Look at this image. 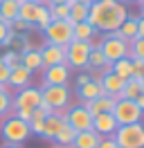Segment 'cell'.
Listing matches in <instances>:
<instances>
[{
    "mask_svg": "<svg viewBox=\"0 0 144 148\" xmlns=\"http://www.w3.org/2000/svg\"><path fill=\"white\" fill-rule=\"evenodd\" d=\"M43 81L45 85H68L70 81V67L65 63L52 65V67H43Z\"/></svg>",
    "mask_w": 144,
    "mask_h": 148,
    "instance_id": "8fae6325",
    "label": "cell"
},
{
    "mask_svg": "<svg viewBox=\"0 0 144 148\" xmlns=\"http://www.w3.org/2000/svg\"><path fill=\"white\" fill-rule=\"evenodd\" d=\"M0 135L5 139V144H23L29 139V123L20 121L14 114H7L2 119V126H0Z\"/></svg>",
    "mask_w": 144,
    "mask_h": 148,
    "instance_id": "3957f363",
    "label": "cell"
},
{
    "mask_svg": "<svg viewBox=\"0 0 144 148\" xmlns=\"http://www.w3.org/2000/svg\"><path fill=\"white\" fill-rule=\"evenodd\" d=\"M7 81H9V67L0 61V85H7Z\"/></svg>",
    "mask_w": 144,
    "mask_h": 148,
    "instance_id": "ab89813d",
    "label": "cell"
},
{
    "mask_svg": "<svg viewBox=\"0 0 144 148\" xmlns=\"http://www.w3.org/2000/svg\"><path fill=\"white\" fill-rule=\"evenodd\" d=\"M99 83H101V90H104V94H108V97H113V99H119V94H122V90H124V79H119L117 74H104V76H99Z\"/></svg>",
    "mask_w": 144,
    "mask_h": 148,
    "instance_id": "4fadbf2b",
    "label": "cell"
},
{
    "mask_svg": "<svg viewBox=\"0 0 144 148\" xmlns=\"http://www.w3.org/2000/svg\"><path fill=\"white\" fill-rule=\"evenodd\" d=\"M14 117H18V119L25 121V123H29V119H32V110H27V108H16V110H14Z\"/></svg>",
    "mask_w": 144,
    "mask_h": 148,
    "instance_id": "8d00e7d4",
    "label": "cell"
},
{
    "mask_svg": "<svg viewBox=\"0 0 144 148\" xmlns=\"http://www.w3.org/2000/svg\"><path fill=\"white\" fill-rule=\"evenodd\" d=\"M65 121L70 123L72 128L81 132V130H92V114L88 112V108L83 103H77L65 110Z\"/></svg>",
    "mask_w": 144,
    "mask_h": 148,
    "instance_id": "9c48e42d",
    "label": "cell"
},
{
    "mask_svg": "<svg viewBox=\"0 0 144 148\" xmlns=\"http://www.w3.org/2000/svg\"><path fill=\"white\" fill-rule=\"evenodd\" d=\"M117 128H119V126H117L115 117H113L110 112L92 117V130H95L97 135H101V137H108V135H113Z\"/></svg>",
    "mask_w": 144,
    "mask_h": 148,
    "instance_id": "5bb4252c",
    "label": "cell"
},
{
    "mask_svg": "<svg viewBox=\"0 0 144 148\" xmlns=\"http://www.w3.org/2000/svg\"><path fill=\"white\" fill-rule=\"evenodd\" d=\"M142 85H144V79H142Z\"/></svg>",
    "mask_w": 144,
    "mask_h": 148,
    "instance_id": "f907efd6",
    "label": "cell"
},
{
    "mask_svg": "<svg viewBox=\"0 0 144 148\" xmlns=\"http://www.w3.org/2000/svg\"><path fill=\"white\" fill-rule=\"evenodd\" d=\"M117 36L124 38L126 43H128V40H133V38H137V18H135V16H128V18L119 25Z\"/></svg>",
    "mask_w": 144,
    "mask_h": 148,
    "instance_id": "4316f807",
    "label": "cell"
},
{
    "mask_svg": "<svg viewBox=\"0 0 144 148\" xmlns=\"http://www.w3.org/2000/svg\"><path fill=\"white\" fill-rule=\"evenodd\" d=\"M113 74H117V76H119V79H124V81L133 79V61H131L128 56L115 61V63H113Z\"/></svg>",
    "mask_w": 144,
    "mask_h": 148,
    "instance_id": "83f0119b",
    "label": "cell"
},
{
    "mask_svg": "<svg viewBox=\"0 0 144 148\" xmlns=\"http://www.w3.org/2000/svg\"><path fill=\"white\" fill-rule=\"evenodd\" d=\"M74 137H77V130L72 128L68 121H65V126H63V128L56 132V137L52 139V144H54L56 148H72V141H74Z\"/></svg>",
    "mask_w": 144,
    "mask_h": 148,
    "instance_id": "603a6c76",
    "label": "cell"
},
{
    "mask_svg": "<svg viewBox=\"0 0 144 148\" xmlns=\"http://www.w3.org/2000/svg\"><path fill=\"white\" fill-rule=\"evenodd\" d=\"M90 79H92L90 74H79V76H77V88H79V85H83V83H88Z\"/></svg>",
    "mask_w": 144,
    "mask_h": 148,
    "instance_id": "b9f144b4",
    "label": "cell"
},
{
    "mask_svg": "<svg viewBox=\"0 0 144 148\" xmlns=\"http://www.w3.org/2000/svg\"><path fill=\"white\" fill-rule=\"evenodd\" d=\"M41 56H43V67L61 65V63H65V47H59V45H50V43H45V47L41 49Z\"/></svg>",
    "mask_w": 144,
    "mask_h": 148,
    "instance_id": "9a60e30c",
    "label": "cell"
},
{
    "mask_svg": "<svg viewBox=\"0 0 144 148\" xmlns=\"http://www.w3.org/2000/svg\"><path fill=\"white\" fill-rule=\"evenodd\" d=\"M43 5H38V2H20V9H18V18L25 20L29 27H34L36 25V18H38V11H41Z\"/></svg>",
    "mask_w": 144,
    "mask_h": 148,
    "instance_id": "7402d4cb",
    "label": "cell"
},
{
    "mask_svg": "<svg viewBox=\"0 0 144 148\" xmlns=\"http://www.w3.org/2000/svg\"><path fill=\"white\" fill-rule=\"evenodd\" d=\"M41 97H43L45 106L52 108V112H65L70 106V88L68 85H43Z\"/></svg>",
    "mask_w": 144,
    "mask_h": 148,
    "instance_id": "277c9868",
    "label": "cell"
},
{
    "mask_svg": "<svg viewBox=\"0 0 144 148\" xmlns=\"http://www.w3.org/2000/svg\"><path fill=\"white\" fill-rule=\"evenodd\" d=\"M137 5H140V14H142V16H144V0H140Z\"/></svg>",
    "mask_w": 144,
    "mask_h": 148,
    "instance_id": "7dc6e473",
    "label": "cell"
},
{
    "mask_svg": "<svg viewBox=\"0 0 144 148\" xmlns=\"http://www.w3.org/2000/svg\"><path fill=\"white\" fill-rule=\"evenodd\" d=\"M97 29L90 25L88 20H83V23H77L74 27H72V36H74V40H83V43H92L95 38H97Z\"/></svg>",
    "mask_w": 144,
    "mask_h": 148,
    "instance_id": "ffe728a7",
    "label": "cell"
},
{
    "mask_svg": "<svg viewBox=\"0 0 144 148\" xmlns=\"http://www.w3.org/2000/svg\"><path fill=\"white\" fill-rule=\"evenodd\" d=\"M99 139H101V135H97L95 130H81L72 141V148H97Z\"/></svg>",
    "mask_w": 144,
    "mask_h": 148,
    "instance_id": "44dd1931",
    "label": "cell"
},
{
    "mask_svg": "<svg viewBox=\"0 0 144 148\" xmlns=\"http://www.w3.org/2000/svg\"><path fill=\"white\" fill-rule=\"evenodd\" d=\"M65 126V112H52V114H47L43 121V132H41V137L47 139V141H52L56 137V132Z\"/></svg>",
    "mask_w": 144,
    "mask_h": 148,
    "instance_id": "7c38bea8",
    "label": "cell"
},
{
    "mask_svg": "<svg viewBox=\"0 0 144 148\" xmlns=\"http://www.w3.org/2000/svg\"><path fill=\"white\" fill-rule=\"evenodd\" d=\"M43 103V97H41V88H32L27 85L23 90H18V94L11 99V108H27V110H36L38 106Z\"/></svg>",
    "mask_w": 144,
    "mask_h": 148,
    "instance_id": "30bf717a",
    "label": "cell"
},
{
    "mask_svg": "<svg viewBox=\"0 0 144 148\" xmlns=\"http://www.w3.org/2000/svg\"><path fill=\"white\" fill-rule=\"evenodd\" d=\"M9 29L14 32V34H25L27 29H32L29 25H27L25 20H20V18H14L11 23H9Z\"/></svg>",
    "mask_w": 144,
    "mask_h": 148,
    "instance_id": "d590c367",
    "label": "cell"
},
{
    "mask_svg": "<svg viewBox=\"0 0 144 148\" xmlns=\"http://www.w3.org/2000/svg\"><path fill=\"white\" fill-rule=\"evenodd\" d=\"M137 38H144V16L137 18Z\"/></svg>",
    "mask_w": 144,
    "mask_h": 148,
    "instance_id": "60d3db41",
    "label": "cell"
},
{
    "mask_svg": "<svg viewBox=\"0 0 144 148\" xmlns=\"http://www.w3.org/2000/svg\"><path fill=\"white\" fill-rule=\"evenodd\" d=\"M122 2H140V0H122Z\"/></svg>",
    "mask_w": 144,
    "mask_h": 148,
    "instance_id": "681fc988",
    "label": "cell"
},
{
    "mask_svg": "<svg viewBox=\"0 0 144 148\" xmlns=\"http://www.w3.org/2000/svg\"><path fill=\"white\" fill-rule=\"evenodd\" d=\"M99 49H101V54L106 56L108 63H115L119 58H126V56H128V43H126L124 38L117 36V32L104 34V38L99 40Z\"/></svg>",
    "mask_w": 144,
    "mask_h": 148,
    "instance_id": "8992f818",
    "label": "cell"
},
{
    "mask_svg": "<svg viewBox=\"0 0 144 148\" xmlns=\"http://www.w3.org/2000/svg\"><path fill=\"white\" fill-rule=\"evenodd\" d=\"M97 148H117V141L113 139V135H108V137H101V139H99Z\"/></svg>",
    "mask_w": 144,
    "mask_h": 148,
    "instance_id": "f35d334b",
    "label": "cell"
},
{
    "mask_svg": "<svg viewBox=\"0 0 144 148\" xmlns=\"http://www.w3.org/2000/svg\"><path fill=\"white\" fill-rule=\"evenodd\" d=\"M142 92H144L142 79H128V81L124 83V90H122V94H119V99H131V101H135Z\"/></svg>",
    "mask_w": 144,
    "mask_h": 148,
    "instance_id": "484cf974",
    "label": "cell"
},
{
    "mask_svg": "<svg viewBox=\"0 0 144 148\" xmlns=\"http://www.w3.org/2000/svg\"><path fill=\"white\" fill-rule=\"evenodd\" d=\"M128 16V7L122 0H95L88 11V23L99 34H110L117 32Z\"/></svg>",
    "mask_w": 144,
    "mask_h": 148,
    "instance_id": "6da1fadb",
    "label": "cell"
},
{
    "mask_svg": "<svg viewBox=\"0 0 144 148\" xmlns=\"http://www.w3.org/2000/svg\"><path fill=\"white\" fill-rule=\"evenodd\" d=\"M92 49V43H83V40H72L65 47V65L74 67V70H83L88 65V56Z\"/></svg>",
    "mask_w": 144,
    "mask_h": 148,
    "instance_id": "ba28073f",
    "label": "cell"
},
{
    "mask_svg": "<svg viewBox=\"0 0 144 148\" xmlns=\"http://www.w3.org/2000/svg\"><path fill=\"white\" fill-rule=\"evenodd\" d=\"M113 139L117 141V148H144V123H128L119 126L113 132Z\"/></svg>",
    "mask_w": 144,
    "mask_h": 148,
    "instance_id": "7a4b0ae2",
    "label": "cell"
},
{
    "mask_svg": "<svg viewBox=\"0 0 144 148\" xmlns=\"http://www.w3.org/2000/svg\"><path fill=\"white\" fill-rule=\"evenodd\" d=\"M14 38H16V34L9 29V23L0 20V47H9L14 43Z\"/></svg>",
    "mask_w": 144,
    "mask_h": 148,
    "instance_id": "d6a6232c",
    "label": "cell"
},
{
    "mask_svg": "<svg viewBox=\"0 0 144 148\" xmlns=\"http://www.w3.org/2000/svg\"><path fill=\"white\" fill-rule=\"evenodd\" d=\"M0 61H2V63L7 65L9 70H11V67H16V65H20V54H18L16 49H7L5 54L0 56Z\"/></svg>",
    "mask_w": 144,
    "mask_h": 148,
    "instance_id": "836d02e7",
    "label": "cell"
},
{
    "mask_svg": "<svg viewBox=\"0 0 144 148\" xmlns=\"http://www.w3.org/2000/svg\"><path fill=\"white\" fill-rule=\"evenodd\" d=\"M47 9H50L52 20H68L70 18V5H68V2H65V5H50Z\"/></svg>",
    "mask_w": 144,
    "mask_h": 148,
    "instance_id": "1f68e13d",
    "label": "cell"
},
{
    "mask_svg": "<svg viewBox=\"0 0 144 148\" xmlns=\"http://www.w3.org/2000/svg\"><path fill=\"white\" fill-rule=\"evenodd\" d=\"M106 63H108V61H106V56L101 54L99 45H92V49H90V56H88V65H86V70H88V72H97V76H99L101 67H104Z\"/></svg>",
    "mask_w": 144,
    "mask_h": 148,
    "instance_id": "cb8c5ba5",
    "label": "cell"
},
{
    "mask_svg": "<svg viewBox=\"0 0 144 148\" xmlns=\"http://www.w3.org/2000/svg\"><path fill=\"white\" fill-rule=\"evenodd\" d=\"M18 9H20V0H0V20L11 23L18 18Z\"/></svg>",
    "mask_w": 144,
    "mask_h": 148,
    "instance_id": "d4e9b609",
    "label": "cell"
},
{
    "mask_svg": "<svg viewBox=\"0 0 144 148\" xmlns=\"http://www.w3.org/2000/svg\"><path fill=\"white\" fill-rule=\"evenodd\" d=\"M77 94H79L81 101H92L97 97H104V90H101V83L99 79H90L88 83H83L77 88Z\"/></svg>",
    "mask_w": 144,
    "mask_h": 148,
    "instance_id": "d6986e66",
    "label": "cell"
},
{
    "mask_svg": "<svg viewBox=\"0 0 144 148\" xmlns=\"http://www.w3.org/2000/svg\"><path fill=\"white\" fill-rule=\"evenodd\" d=\"M20 2H38V5H43L45 0H20Z\"/></svg>",
    "mask_w": 144,
    "mask_h": 148,
    "instance_id": "c3c4849f",
    "label": "cell"
},
{
    "mask_svg": "<svg viewBox=\"0 0 144 148\" xmlns=\"http://www.w3.org/2000/svg\"><path fill=\"white\" fill-rule=\"evenodd\" d=\"M128 58L131 61H144V38H133L128 40Z\"/></svg>",
    "mask_w": 144,
    "mask_h": 148,
    "instance_id": "f546056e",
    "label": "cell"
},
{
    "mask_svg": "<svg viewBox=\"0 0 144 148\" xmlns=\"http://www.w3.org/2000/svg\"><path fill=\"white\" fill-rule=\"evenodd\" d=\"M20 65L27 67L32 74L38 72V70H43V56H41V49L29 47L27 52H23V54H20Z\"/></svg>",
    "mask_w": 144,
    "mask_h": 148,
    "instance_id": "ac0fdd59",
    "label": "cell"
},
{
    "mask_svg": "<svg viewBox=\"0 0 144 148\" xmlns=\"http://www.w3.org/2000/svg\"><path fill=\"white\" fill-rule=\"evenodd\" d=\"M11 99L14 94L9 92V85H0V117L11 110Z\"/></svg>",
    "mask_w": 144,
    "mask_h": 148,
    "instance_id": "4dcf8cb0",
    "label": "cell"
},
{
    "mask_svg": "<svg viewBox=\"0 0 144 148\" xmlns=\"http://www.w3.org/2000/svg\"><path fill=\"white\" fill-rule=\"evenodd\" d=\"M50 23H52V16H50V9H47V5H43V7H41V11H38V18H36V25H34V27H38L41 32H43V29L47 27Z\"/></svg>",
    "mask_w": 144,
    "mask_h": 148,
    "instance_id": "e575fe53",
    "label": "cell"
},
{
    "mask_svg": "<svg viewBox=\"0 0 144 148\" xmlns=\"http://www.w3.org/2000/svg\"><path fill=\"white\" fill-rule=\"evenodd\" d=\"M29 81H32V72H29L27 67L16 65V67H11V70H9V81H7V85H11L14 90H23V88H27Z\"/></svg>",
    "mask_w": 144,
    "mask_h": 148,
    "instance_id": "e0dca14e",
    "label": "cell"
},
{
    "mask_svg": "<svg viewBox=\"0 0 144 148\" xmlns=\"http://www.w3.org/2000/svg\"><path fill=\"white\" fill-rule=\"evenodd\" d=\"M70 5V23L72 25H77V23H83V20H88V11H90V7H86V5H77V2H68Z\"/></svg>",
    "mask_w": 144,
    "mask_h": 148,
    "instance_id": "f1b7e54d",
    "label": "cell"
},
{
    "mask_svg": "<svg viewBox=\"0 0 144 148\" xmlns=\"http://www.w3.org/2000/svg\"><path fill=\"white\" fill-rule=\"evenodd\" d=\"M72 2H77V5H86V7H90L95 0H72Z\"/></svg>",
    "mask_w": 144,
    "mask_h": 148,
    "instance_id": "f6af8a7d",
    "label": "cell"
},
{
    "mask_svg": "<svg viewBox=\"0 0 144 148\" xmlns=\"http://www.w3.org/2000/svg\"><path fill=\"white\" fill-rule=\"evenodd\" d=\"M135 103H137V108H140V110L144 112V92L140 94V97H137V99H135Z\"/></svg>",
    "mask_w": 144,
    "mask_h": 148,
    "instance_id": "7bdbcfd3",
    "label": "cell"
},
{
    "mask_svg": "<svg viewBox=\"0 0 144 148\" xmlns=\"http://www.w3.org/2000/svg\"><path fill=\"white\" fill-rule=\"evenodd\" d=\"M2 148H20V144H5Z\"/></svg>",
    "mask_w": 144,
    "mask_h": 148,
    "instance_id": "bcb514c9",
    "label": "cell"
},
{
    "mask_svg": "<svg viewBox=\"0 0 144 148\" xmlns=\"http://www.w3.org/2000/svg\"><path fill=\"white\" fill-rule=\"evenodd\" d=\"M133 79H144V61H133Z\"/></svg>",
    "mask_w": 144,
    "mask_h": 148,
    "instance_id": "74e56055",
    "label": "cell"
},
{
    "mask_svg": "<svg viewBox=\"0 0 144 148\" xmlns=\"http://www.w3.org/2000/svg\"><path fill=\"white\" fill-rule=\"evenodd\" d=\"M115 101H117V99H113V97L104 94V97H97V99H92V101H81V103L88 108V112L92 114V117H97V114L113 112V106H115Z\"/></svg>",
    "mask_w": 144,
    "mask_h": 148,
    "instance_id": "2e32d148",
    "label": "cell"
},
{
    "mask_svg": "<svg viewBox=\"0 0 144 148\" xmlns=\"http://www.w3.org/2000/svg\"><path fill=\"white\" fill-rule=\"evenodd\" d=\"M72 25L70 20H52L47 27L43 29V36L50 45H59V47H68L74 40L72 36Z\"/></svg>",
    "mask_w": 144,
    "mask_h": 148,
    "instance_id": "5b68a950",
    "label": "cell"
},
{
    "mask_svg": "<svg viewBox=\"0 0 144 148\" xmlns=\"http://www.w3.org/2000/svg\"><path fill=\"white\" fill-rule=\"evenodd\" d=\"M113 117H115L117 126H128V123H137V121H142L144 112L137 108V103L131 101V99H117L115 106H113V112H110Z\"/></svg>",
    "mask_w": 144,
    "mask_h": 148,
    "instance_id": "52a82bcc",
    "label": "cell"
},
{
    "mask_svg": "<svg viewBox=\"0 0 144 148\" xmlns=\"http://www.w3.org/2000/svg\"><path fill=\"white\" fill-rule=\"evenodd\" d=\"M45 2H47V7H50V5H65V2H70V0H45Z\"/></svg>",
    "mask_w": 144,
    "mask_h": 148,
    "instance_id": "ee69618b",
    "label": "cell"
}]
</instances>
